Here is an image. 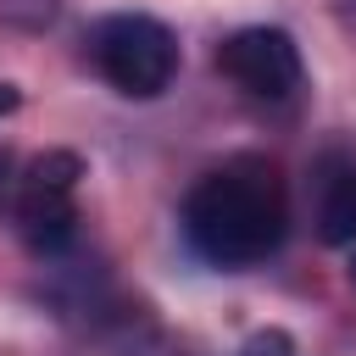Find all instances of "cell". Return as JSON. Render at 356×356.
<instances>
[{
	"instance_id": "obj_1",
	"label": "cell",
	"mask_w": 356,
	"mask_h": 356,
	"mask_svg": "<svg viewBox=\"0 0 356 356\" xmlns=\"http://www.w3.org/2000/svg\"><path fill=\"white\" fill-rule=\"evenodd\" d=\"M289 206L267 161L239 156L206 172L184 200V234L211 267H256L284 245Z\"/></svg>"
},
{
	"instance_id": "obj_2",
	"label": "cell",
	"mask_w": 356,
	"mask_h": 356,
	"mask_svg": "<svg viewBox=\"0 0 356 356\" xmlns=\"http://www.w3.org/2000/svg\"><path fill=\"white\" fill-rule=\"evenodd\" d=\"M89 56H95L100 78L128 100H156L178 78V39L167 22H156L145 11L100 17L89 33Z\"/></svg>"
},
{
	"instance_id": "obj_3",
	"label": "cell",
	"mask_w": 356,
	"mask_h": 356,
	"mask_svg": "<svg viewBox=\"0 0 356 356\" xmlns=\"http://www.w3.org/2000/svg\"><path fill=\"white\" fill-rule=\"evenodd\" d=\"M78 156L67 150H50L28 167L22 189H17V222H22V239L39 250V256H56L72 245L78 234V206H72V184H78Z\"/></svg>"
},
{
	"instance_id": "obj_4",
	"label": "cell",
	"mask_w": 356,
	"mask_h": 356,
	"mask_svg": "<svg viewBox=\"0 0 356 356\" xmlns=\"http://www.w3.org/2000/svg\"><path fill=\"white\" fill-rule=\"evenodd\" d=\"M217 67L256 100H289L300 89V50L284 28H239L222 39Z\"/></svg>"
},
{
	"instance_id": "obj_5",
	"label": "cell",
	"mask_w": 356,
	"mask_h": 356,
	"mask_svg": "<svg viewBox=\"0 0 356 356\" xmlns=\"http://www.w3.org/2000/svg\"><path fill=\"white\" fill-rule=\"evenodd\" d=\"M317 234L323 245H356V161L350 156L317 161Z\"/></svg>"
},
{
	"instance_id": "obj_6",
	"label": "cell",
	"mask_w": 356,
	"mask_h": 356,
	"mask_svg": "<svg viewBox=\"0 0 356 356\" xmlns=\"http://www.w3.org/2000/svg\"><path fill=\"white\" fill-rule=\"evenodd\" d=\"M61 11V0H0V17L17 22V28H39Z\"/></svg>"
},
{
	"instance_id": "obj_7",
	"label": "cell",
	"mask_w": 356,
	"mask_h": 356,
	"mask_svg": "<svg viewBox=\"0 0 356 356\" xmlns=\"http://www.w3.org/2000/svg\"><path fill=\"white\" fill-rule=\"evenodd\" d=\"M17 106H22V95H17V89H11V83H0V117H11V111H17Z\"/></svg>"
},
{
	"instance_id": "obj_8",
	"label": "cell",
	"mask_w": 356,
	"mask_h": 356,
	"mask_svg": "<svg viewBox=\"0 0 356 356\" xmlns=\"http://www.w3.org/2000/svg\"><path fill=\"white\" fill-rule=\"evenodd\" d=\"M0 178H6V156H0Z\"/></svg>"
},
{
	"instance_id": "obj_9",
	"label": "cell",
	"mask_w": 356,
	"mask_h": 356,
	"mask_svg": "<svg viewBox=\"0 0 356 356\" xmlns=\"http://www.w3.org/2000/svg\"><path fill=\"white\" fill-rule=\"evenodd\" d=\"M350 278H356V267H350Z\"/></svg>"
}]
</instances>
